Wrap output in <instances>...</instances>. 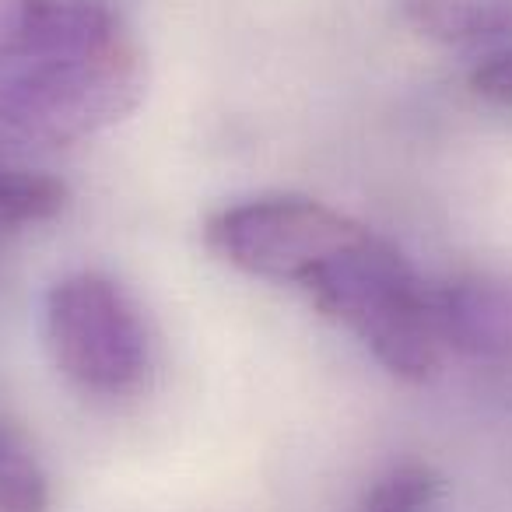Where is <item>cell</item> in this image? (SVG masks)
Here are the masks:
<instances>
[{"label":"cell","instance_id":"3","mask_svg":"<svg viewBox=\"0 0 512 512\" xmlns=\"http://www.w3.org/2000/svg\"><path fill=\"white\" fill-rule=\"evenodd\" d=\"M369 235L355 218L309 197H256L207 218L204 239L218 260L274 285H306Z\"/></svg>","mask_w":512,"mask_h":512},{"label":"cell","instance_id":"11","mask_svg":"<svg viewBox=\"0 0 512 512\" xmlns=\"http://www.w3.org/2000/svg\"><path fill=\"white\" fill-rule=\"evenodd\" d=\"M470 88L474 95H481L484 102L495 106H512V50L495 53L484 64H477L470 71Z\"/></svg>","mask_w":512,"mask_h":512},{"label":"cell","instance_id":"9","mask_svg":"<svg viewBox=\"0 0 512 512\" xmlns=\"http://www.w3.org/2000/svg\"><path fill=\"white\" fill-rule=\"evenodd\" d=\"M50 481L36 453L11 428H0V512H46Z\"/></svg>","mask_w":512,"mask_h":512},{"label":"cell","instance_id":"6","mask_svg":"<svg viewBox=\"0 0 512 512\" xmlns=\"http://www.w3.org/2000/svg\"><path fill=\"white\" fill-rule=\"evenodd\" d=\"M439 344L477 365H512V285L498 278L449 281L432 292Z\"/></svg>","mask_w":512,"mask_h":512},{"label":"cell","instance_id":"4","mask_svg":"<svg viewBox=\"0 0 512 512\" xmlns=\"http://www.w3.org/2000/svg\"><path fill=\"white\" fill-rule=\"evenodd\" d=\"M46 341L57 369L85 393L120 397L148 372V330L141 309L106 274H67L50 288Z\"/></svg>","mask_w":512,"mask_h":512},{"label":"cell","instance_id":"7","mask_svg":"<svg viewBox=\"0 0 512 512\" xmlns=\"http://www.w3.org/2000/svg\"><path fill=\"white\" fill-rule=\"evenodd\" d=\"M407 25L442 46L491 43L512 32V0H400Z\"/></svg>","mask_w":512,"mask_h":512},{"label":"cell","instance_id":"1","mask_svg":"<svg viewBox=\"0 0 512 512\" xmlns=\"http://www.w3.org/2000/svg\"><path fill=\"white\" fill-rule=\"evenodd\" d=\"M148 64L130 32L99 46L29 60L0 81V116L18 155L78 144L127 120L144 99Z\"/></svg>","mask_w":512,"mask_h":512},{"label":"cell","instance_id":"8","mask_svg":"<svg viewBox=\"0 0 512 512\" xmlns=\"http://www.w3.org/2000/svg\"><path fill=\"white\" fill-rule=\"evenodd\" d=\"M67 207V183L50 172L0 162V232L53 221Z\"/></svg>","mask_w":512,"mask_h":512},{"label":"cell","instance_id":"2","mask_svg":"<svg viewBox=\"0 0 512 512\" xmlns=\"http://www.w3.org/2000/svg\"><path fill=\"white\" fill-rule=\"evenodd\" d=\"M327 320L341 323L390 376L425 383L439 369V330L432 292L393 242L365 235L306 285Z\"/></svg>","mask_w":512,"mask_h":512},{"label":"cell","instance_id":"5","mask_svg":"<svg viewBox=\"0 0 512 512\" xmlns=\"http://www.w3.org/2000/svg\"><path fill=\"white\" fill-rule=\"evenodd\" d=\"M120 32V18L95 0H0V64L88 50Z\"/></svg>","mask_w":512,"mask_h":512},{"label":"cell","instance_id":"10","mask_svg":"<svg viewBox=\"0 0 512 512\" xmlns=\"http://www.w3.org/2000/svg\"><path fill=\"white\" fill-rule=\"evenodd\" d=\"M442 495V474L428 463H400L369 488L362 512H428Z\"/></svg>","mask_w":512,"mask_h":512}]
</instances>
